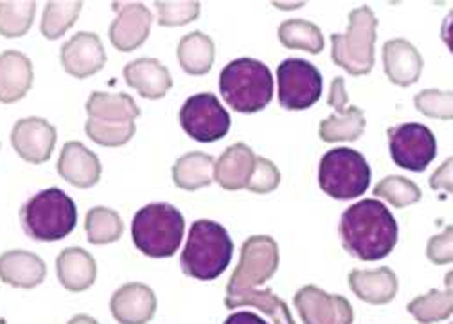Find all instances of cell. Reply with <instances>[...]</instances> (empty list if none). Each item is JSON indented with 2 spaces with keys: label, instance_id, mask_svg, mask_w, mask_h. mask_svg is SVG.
Masks as SVG:
<instances>
[{
  "label": "cell",
  "instance_id": "6da1fadb",
  "mask_svg": "<svg viewBox=\"0 0 453 324\" xmlns=\"http://www.w3.org/2000/svg\"><path fill=\"white\" fill-rule=\"evenodd\" d=\"M338 235L348 254L362 261H378L394 251L400 228L383 202L365 198L342 212Z\"/></svg>",
  "mask_w": 453,
  "mask_h": 324
},
{
  "label": "cell",
  "instance_id": "7a4b0ae2",
  "mask_svg": "<svg viewBox=\"0 0 453 324\" xmlns=\"http://www.w3.org/2000/svg\"><path fill=\"white\" fill-rule=\"evenodd\" d=\"M234 243L223 226L202 219L193 222L180 256L182 273L200 282L219 278L229 266Z\"/></svg>",
  "mask_w": 453,
  "mask_h": 324
},
{
  "label": "cell",
  "instance_id": "3957f363",
  "mask_svg": "<svg viewBox=\"0 0 453 324\" xmlns=\"http://www.w3.org/2000/svg\"><path fill=\"white\" fill-rule=\"evenodd\" d=\"M24 233L36 242H58L69 236L78 222L74 200L60 188L33 195L20 209Z\"/></svg>",
  "mask_w": 453,
  "mask_h": 324
},
{
  "label": "cell",
  "instance_id": "277c9868",
  "mask_svg": "<svg viewBox=\"0 0 453 324\" xmlns=\"http://www.w3.org/2000/svg\"><path fill=\"white\" fill-rule=\"evenodd\" d=\"M219 92L234 112L256 114L273 97V78L263 62L238 58L221 69Z\"/></svg>",
  "mask_w": 453,
  "mask_h": 324
},
{
  "label": "cell",
  "instance_id": "5b68a950",
  "mask_svg": "<svg viewBox=\"0 0 453 324\" xmlns=\"http://www.w3.org/2000/svg\"><path fill=\"white\" fill-rule=\"evenodd\" d=\"M184 229V214L175 205L155 202L135 212L132 240L148 258H169L180 249Z\"/></svg>",
  "mask_w": 453,
  "mask_h": 324
},
{
  "label": "cell",
  "instance_id": "8992f818",
  "mask_svg": "<svg viewBox=\"0 0 453 324\" xmlns=\"http://www.w3.org/2000/svg\"><path fill=\"white\" fill-rule=\"evenodd\" d=\"M378 19L369 6L349 13V26L344 35H331V58L351 76H365L374 67Z\"/></svg>",
  "mask_w": 453,
  "mask_h": 324
},
{
  "label": "cell",
  "instance_id": "52a82bcc",
  "mask_svg": "<svg viewBox=\"0 0 453 324\" xmlns=\"http://www.w3.org/2000/svg\"><path fill=\"white\" fill-rule=\"evenodd\" d=\"M372 172L367 158L353 148H334L319 165V186L334 200H353L371 186Z\"/></svg>",
  "mask_w": 453,
  "mask_h": 324
},
{
  "label": "cell",
  "instance_id": "ba28073f",
  "mask_svg": "<svg viewBox=\"0 0 453 324\" xmlns=\"http://www.w3.org/2000/svg\"><path fill=\"white\" fill-rule=\"evenodd\" d=\"M87 128L104 143H119L137 130L135 120L141 108L135 99L125 92H92L87 101Z\"/></svg>",
  "mask_w": 453,
  "mask_h": 324
},
{
  "label": "cell",
  "instance_id": "9c48e42d",
  "mask_svg": "<svg viewBox=\"0 0 453 324\" xmlns=\"http://www.w3.org/2000/svg\"><path fill=\"white\" fill-rule=\"evenodd\" d=\"M279 266V247L272 236L254 235L242 245L238 266L226 285V296L254 290L273 278Z\"/></svg>",
  "mask_w": 453,
  "mask_h": 324
},
{
  "label": "cell",
  "instance_id": "30bf717a",
  "mask_svg": "<svg viewBox=\"0 0 453 324\" xmlns=\"http://www.w3.org/2000/svg\"><path fill=\"white\" fill-rule=\"evenodd\" d=\"M322 96L320 71L301 58H288L277 67V97L287 111H306Z\"/></svg>",
  "mask_w": 453,
  "mask_h": 324
},
{
  "label": "cell",
  "instance_id": "8fae6325",
  "mask_svg": "<svg viewBox=\"0 0 453 324\" xmlns=\"http://www.w3.org/2000/svg\"><path fill=\"white\" fill-rule=\"evenodd\" d=\"M388 150L395 166L421 174L437 155L434 132L421 123H403L387 130Z\"/></svg>",
  "mask_w": 453,
  "mask_h": 324
},
{
  "label": "cell",
  "instance_id": "7c38bea8",
  "mask_svg": "<svg viewBox=\"0 0 453 324\" xmlns=\"http://www.w3.org/2000/svg\"><path fill=\"white\" fill-rule=\"evenodd\" d=\"M184 132L198 143H214L231 130V114L211 92H200L182 104L179 114Z\"/></svg>",
  "mask_w": 453,
  "mask_h": 324
},
{
  "label": "cell",
  "instance_id": "4fadbf2b",
  "mask_svg": "<svg viewBox=\"0 0 453 324\" xmlns=\"http://www.w3.org/2000/svg\"><path fill=\"white\" fill-rule=\"evenodd\" d=\"M294 303L304 324H353L351 303L315 285L297 290Z\"/></svg>",
  "mask_w": 453,
  "mask_h": 324
},
{
  "label": "cell",
  "instance_id": "5bb4252c",
  "mask_svg": "<svg viewBox=\"0 0 453 324\" xmlns=\"http://www.w3.org/2000/svg\"><path fill=\"white\" fill-rule=\"evenodd\" d=\"M56 128L43 118H22L12 130V146L31 165H43L54 151Z\"/></svg>",
  "mask_w": 453,
  "mask_h": 324
},
{
  "label": "cell",
  "instance_id": "9a60e30c",
  "mask_svg": "<svg viewBox=\"0 0 453 324\" xmlns=\"http://www.w3.org/2000/svg\"><path fill=\"white\" fill-rule=\"evenodd\" d=\"M118 10V19L111 22L108 36L111 45L121 52H132L139 49L151 31V12L141 3L113 4Z\"/></svg>",
  "mask_w": 453,
  "mask_h": 324
},
{
  "label": "cell",
  "instance_id": "2e32d148",
  "mask_svg": "<svg viewBox=\"0 0 453 324\" xmlns=\"http://www.w3.org/2000/svg\"><path fill=\"white\" fill-rule=\"evenodd\" d=\"M106 64V52L96 33L81 31L62 47V66L74 78H90Z\"/></svg>",
  "mask_w": 453,
  "mask_h": 324
},
{
  "label": "cell",
  "instance_id": "e0dca14e",
  "mask_svg": "<svg viewBox=\"0 0 453 324\" xmlns=\"http://www.w3.org/2000/svg\"><path fill=\"white\" fill-rule=\"evenodd\" d=\"M110 312L119 324H148L157 312V296L144 283H127L113 292Z\"/></svg>",
  "mask_w": 453,
  "mask_h": 324
},
{
  "label": "cell",
  "instance_id": "ac0fdd59",
  "mask_svg": "<svg viewBox=\"0 0 453 324\" xmlns=\"http://www.w3.org/2000/svg\"><path fill=\"white\" fill-rule=\"evenodd\" d=\"M423 66L421 52L409 40L394 38L383 45V71L390 83L398 87L418 83Z\"/></svg>",
  "mask_w": 453,
  "mask_h": 324
},
{
  "label": "cell",
  "instance_id": "d6986e66",
  "mask_svg": "<svg viewBox=\"0 0 453 324\" xmlns=\"http://www.w3.org/2000/svg\"><path fill=\"white\" fill-rule=\"evenodd\" d=\"M58 174L74 188H94L101 179L99 157L80 141H69L58 158Z\"/></svg>",
  "mask_w": 453,
  "mask_h": 324
},
{
  "label": "cell",
  "instance_id": "ffe728a7",
  "mask_svg": "<svg viewBox=\"0 0 453 324\" xmlns=\"http://www.w3.org/2000/svg\"><path fill=\"white\" fill-rule=\"evenodd\" d=\"M47 276L45 261L35 252L13 249L0 254V280L15 289H35Z\"/></svg>",
  "mask_w": 453,
  "mask_h": 324
},
{
  "label": "cell",
  "instance_id": "44dd1931",
  "mask_svg": "<svg viewBox=\"0 0 453 324\" xmlns=\"http://www.w3.org/2000/svg\"><path fill=\"white\" fill-rule=\"evenodd\" d=\"M256 165V153L250 146L236 143L226 148L214 165V181L226 191L247 189Z\"/></svg>",
  "mask_w": 453,
  "mask_h": 324
},
{
  "label": "cell",
  "instance_id": "7402d4cb",
  "mask_svg": "<svg viewBox=\"0 0 453 324\" xmlns=\"http://www.w3.org/2000/svg\"><path fill=\"white\" fill-rule=\"evenodd\" d=\"M33 87V64L20 50L0 54V103H17Z\"/></svg>",
  "mask_w": 453,
  "mask_h": 324
},
{
  "label": "cell",
  "instance_id": "603a6c76",
  "mask_svg": "<svg viewBox=\"0 0 453 324\" xmlns=\"http://www.w3.org/2000/svg\"><path fill=\"white\" fill-rule=\"evenodd\" d=\"M56 274L69 292H85L97 278V265L85 249L67 247L56 258Z\"/></svg>",
  "mask_w": 453,
  "mask_h": 324
},
{
  "label": "cell",
  "instance_id": "cb8c5ba5",
  "mask_svg": "<svg viewBox=\"0 0 453 324\" xmlns=\"http://www.w3.org/2000/svg\"><path fill=\"white\" fill-rule=\"evenodd\" d=\"M125 81L144 99H162L173 87L172 74L157 58H139L123 69Z\"/></svg>",
  "mask_w": 453,
  "mask_h": 324
},
{
  "label": "cell",
  "instance_id": "d4e9b609",
  "mask_svg": "<svg viewBox=\"0 0 453 324\" xmlns=\"http://www.w3.org/2000/svg\"><path fill=\"white\" fill-rule=\"evenodd\" d=\"M353 294L364 303L387 305L398 294V276L388 266L374 270H353L349 274Z\"/></svg>",
  "mask_w": 453,
  "mask_h": 324
},
{
  "label": "cell",
  "instance_id": "484cf974",
  "mask_svg": "<svg viewBox=\"0 0 453 324\" xmlns=\"http://www.w3.org/2000/svg\"><path fill=\"white\" fill-rule=\"evenodd\" d=\"M216 160L203 151H191L180 157L173 166V182L186 191H196L207 188L214 181Z\"/></svg>",
  "mask_w": 453,
  "mask_h": 324
},
{
  "label": "cell",
  "instance_id": "4316f807",
  "mask_svg": "<svg viewBox=\"0 0 453 324\" xmlns=\"http://www.w3.org/2000/svg\"><path fill=\"white\" fill-rule=\"evenodd\" d=\"M216 47L211 36L202 31H193L179 42L177 57L180 67L191 76H203L212 69Z\"/></svg>",
  "mask_w": 453,
  "mask_h": 324
},
{
  "label": "cell",
  "instance_id": "83f0119b",
  "mask_svg": "<svg viewBox=\"0 0 453 324\" xmlns=\"http://www.w3.org/2000/svg\"><path fill=\"white\" fill-rule=\"evenodd\" d=\"M365 116L358 106H348L342 114H331L319 125V137L324 143H353L365 132Z\"/></svg>",
  "mask_w": 453,
  "mask_h": 324
},
{
  "label": "cell",
  "instance_id": "f1b7e54d",
  "mask_svg": "<svg viewBox=\"0 0 453 324\" xmlns=\"http://www.w3.org/2000/svg\"><path fill=\"white\" fill-rule=\"evenodd\" d=\"M225 306L231 310L240 308V306H254V308L261 310L263 313H266L273 320V324H296L287 303L268 289H265V290L254 289V290L226 296Z\"/></svg>",
  "mask_w": 453,
  "mask_h": 324
},
{
  "label": "cell",
  "instance_id": "f546056e",
  "mask_svg": "<svg viewBox=\"0 0 453 324\" xmlns=\"http://www.w3.org/2000/svg\"><path fill=\"white\" fill-rule=\"evenodd\" d=\"M87 240L92 245H108L118 242L123 236L125 224L118 211L110 207H92L85 216Z\"/></svg>",
  "mask_w": 453,
  "mask_h": 324
},
{
  "label": "cell",
  "instance_id": "4dcf8cb0",
  "mask_svg": "<svg viewBox=\"0 0 453 324\" xmlns=\"http://www.w3.org/2000/svg\"><path fill=\"white\" fill-rule=\"evenodd\" d=\"M279 42L287 49H299L310 54H320L324 50V35L313 22L292 19L279 26Z\"/></svg>",
  "mask_w": 453,
  "mask_h": 324
},
{
  "label": "cell",
  "instance_id": "1f68e13d",
  "mask_svg": "<svg viewBox=\"0 0 453 324\" xmlns=\"http://www.w3.org/2000/svg\"><path fill=\"white\" fill-rule=\"evenodd\" d=\"M409 313L421 324H434L453 313V290L432 289L407 305Z\"/></svg>",
  "mask_w": 453,
  "mask_h": 324
},
{
  "label": "cell",
  "instance_id": "d6a6232c",
  "mask_svg": "<svg viewBox=\"0 0 453 324\" xmlns=\"http://www.w3.org/2000/svg\"><path fill=\"white\" fill-rule=\"evenodd\" d=\"M83 4L81 3H47L43 15H42V24L40 31L47 40H58L62 38L78 20L81 13Z\"/></svg>",
  "mask_w": 453,
  "mask_h": 324
},
{
  "label": "cell",
  "instance_id": "836d02e7",
  "mask_svg": "<svg viewBox=\"0 0 453 324\" xmlns=\"http://www.w3.org/2000/svg\"><path fill=\"white\" fill-rule=\"evenodd\" d=\"M36 3L31 0H12L0 3V35L4 38L24 36L35 20Z\"/></svg>",
  "mask_w": 453,
  "mask_h": 324
},
{
  "label": "cell",
  "instance_id": "e575fe53",
  "mask_svg": "<svg viewBox=\"0 0 453 324\" xmlns=\"http://www.w3.org/2000/svg\"><path fill=\"white\" fill-rule=\"evenodd\" d=\"M372 193H374V197L383 198L385 202H388L390 205L398 207V209L418 204L423 197L418 184H414L411 179L400 177V175H388V177L381 179L374 186Z\"/></svg>",
  "mask_w": 453,
  "mask_h": 324
},
{
  "label": "cell",
  "instance_id": "d590c367",
  "mask_svg": "<svg viewBox=\"0 0 453 324\" xmlns=\"http://www.w3.org/2000/svg\"><path fill=\"white\" fill-rule=\"evenodd\" d=\"M418 112L426 118L453 121V90L426 89L414 97Z\"/></svg>",
  "mask_w": 453,
  "mask_h": 324
},
{
  "label": "cell",
  "instance_id": "8d00e7d4",
  "mask_svg": "<svg viewBox=\"0 0 453 324\" xmlns=\"http://www.w3.org/2000/svg\"><path fill=\"white\" fill-rule=\"evenodd\" d=\"M162 27H180L200 17V3H155Z\"/></svg>",
  "mask_w": 453,
  "mask_h": 324
},
{
  "label": "cell",
  "instance_id": "74e56055",
  "mask_svg": "<svg viewBox=\"0 0 453 324\" xmlns=\"http://www.w3.org/2000/svg\"><path fill=\"white\" fill-rule=\"evenodd\" d=\"M280 184V174L272 160L256 155V165L252 170V177L247 184V189L256 195H266L277 189Z\"/></svg>",
  "mask_w": 453,
  "mask_h": 324
},
{
  "label": "cell",
  "instance_id": "f35d334b",
  "mask_svg": "<svg viewBox=\"0 0 453 324\" xmlns=\"http://www.w3.org/2000/svg\"><path fill=\"white\" fill-rule=\"evenodd\" d=\"M426 258L435 265L453 263V226L432 236L426 245Z\"/></svg>",
  "mask_w": 453,
  "mask_h": 324
},
{
  "label": "cell",
  "instance_id": "ab89813d",
  "mask_svg": "<svg viewBox=\"0 0 453 324\" xmlns=\"http://www.w3.org/2000/svg\"><path fill=\"white\" fill-rule=\"evenodd\" d=\"M428 184L435 191H446L453 195V157L446 158L442 165L432 174Z\"/></svg>",
  "mask_w": 453,
  "mask_h": 324
},
{
  "label": "cell",
  "instance_id": "60d3db41",
  "mask_svg": "<svg viewBox=\"0 0 453 324\" xmlns=\"http://www.w3.org/2000/svg\"><path fill=\"white\" fill-rule=\"evenodd\" d=\"M348 90H346V81L344 78H334L329 89V97H327V104L331 108H334L336 114H342L346 108H348Z\"/></svg>",
  "mask_w": 453,
  "mask_h": 324
},
{
  "label": "cell",
  "instance_id": "b9f144b4",
  "mask_svg": "<svg viewBox=\"0 0 453 324\" xmlns=\"http://www.w3.org/2000/svg\"><path fill=\"white\" fill-rule=\"evenodd\" d=\"M223 324H268V322L254 312H236L226 317Z\"/></svg>",
  "mask_w": 453,
  "mask_h": 324
},
{
  "label": "cell",
  "instance_id": "7bdbcfd3",
  "mask_svg": "<svg viewBox=\"0 0 453 324\" xmlns=\"http://www.w3.org/2000/svg\"><path fill=\"white\" fill-rule=\"evenodd\" d=\"M441 38L446 43V47L449 49V52L453 54V10L446 15V19L442 20L441 26Z\"/></svg>",
  "mask_w": 453,
  "mask_h": 324
},
{
  "label": "cell",
  "instance_id": "ee69618b",
  "mask_svg": "<svg viewBox=\"0 0 453 324\" xmlns=\"http://www.w3.org/2000/svg\"><path fill=\"white\" fill-rule=\"evenodd\" d=\"M67 324H99L94 317H90V315H85V313H78V315H74Z\"/></svg>",
  "mask_w": 453,
  "mask_h": 324
},
{
  "label": "cell",
  "instance_id": "f6af8a7d",
  "mask_svg": "<svg viewBox=\"0 0 453 324\" xmlns=\"http://www.w3.org/2000/svg\"><path fill=\"white\" fill-rule=\"evenodd\" d=\"M444 285H446V289L453 290V270H449V273L444 276Z\"/></svg>",
  "mask_w": 453,
  "mask_h": 324
},
{
  "label": "cell",
  "instance_id": "bcb514c9",
  "mask_svg": "<svg viewBox=\"0 0 453 324\" xmlns=\"http://www.w3.org/2000/svg\"><path fill=\"white\" fill-rule=\"evenodd\" d=\"M449 324H453V322H449Z\"/></svg>",
  "mask_w": 453,
  "mask_h": 324
}]
</instances>
